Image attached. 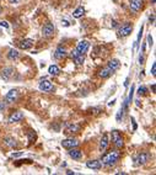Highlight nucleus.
Masks as SVG:
<instances>
[{"label":"nucleus","instance_id":"obj_1","mask_svg":"<svg viewBox=\"0 0 156 175\" xmlns=\"http://www.w3.org/2000/svg\"><path fill=\"white\" fill-rule=\"evenodd\" d=\"M121 157V153L118 150H111L108 153H106L103 157H102V165H106V167H112L114 165L118 159Z\"/></svg>","mask_w":156,"mask_h":175},{"label":"nucleus","instance_id":"obj_2","mask_svg":"<svg viewBox=\"0 0 156 175\" xmlns=\"http://www.w3.org/2000/svg\"><path fill=\"white\" fill-rule=\"evenodd\" d=\"M150 153H146V152H143V153H139L138 155H135L134 158H133V161H134V164L135 165H143V164H145L146 161L150 159Z\"/></svg>","mask_w":156,"mask_h":175},{"label":"nucleus","instance_id":"obj_3","mask_svg":"<svg viewBox=\"0 0 156 175\" xmlns=\"http://www.w3.org/2000/svg\"><path fill=\"white\" fill-rule=\"evenodd\" d=\"M132 31H133V25L130 22H126L118 30V37H127L132 33Z\"/></svg>","mask_w":156,"mask_h":175},{"label":"nucleus","instance_id":"obj_4","mask_svg":"<svg viewBox=\"0 0 156 175\" xmlns=\"http://www.w3.org/2000/svg\"><path fill=\"white\" fill-rule=\"evenodd\" d=\"M112 142H113V144L116 146L117 149H121L122 147L124 146L123 138H122L121 133L117 131V130H113V131H112Z\"/></svg>","mask_w":156,"mask_h":175},{"label":"nucleus","instance_id":"obj_5","mask_svg":"<svg viewBox=\"0 0 156 175\" xmlns=\"http://www.w3.org/2000/svg\"><path fill=\"white\" fill-rule=\"evenodd\" d=\"M143 6V0H130V4H129V8H130V11L133 14H137L140 11Z\"/></svg>","mask_w":156,"mask_h":175},{"label":"nucleus","instance_id":"obj_6","mask_svg":"<svg viewBox=\"0 0 156 175\" xmlns=\"http://www.w3.org/2000/svg\"><path fill=\"white\" fill-rule=\"evenodd\" d=\"M90 48V43H89V41H80L79 43L76 44V48H75V51L78 52V53H80V54H84L87 52V49Z\"/></svg>","mask_w":156,"mask_h":175},{"label":"nucleus","instance_id":"obj_7","mask_svg":"<svg viewBox=\"0 0 156 175\" xmlns=\"http://www.w3.org/2000/svg\"><path fill=\"white\" fill-rule=\"evenodd\" d=\"M42 32H43V36H44V37H52L53 33H54V25H53L52 22H47V24L43 26Z\"/></svg>","mask_w":156,"mask_h":175},{"label":"nucleus","instance_id":"obj_8","mask_svg":"<svg viewBox=\"0 0 156 175\" xmlns=\"http://www.w3.org/2000/svg\"><path fill=\"white\" fill-rule=\"evenodd\" d=\"M80 130V126L76 123H71V122H67L65 123V128H64V133L65 134H70V133H76Z\"/></svg>","mask_w":156,"mask_h":175},{"label":"nucleus","instance_id":"obj_9","mask_svg":"<svg viewBox=\"0 0 156 175\" xmlns=\"http://www.w3.org/2000/svg\"><path fill=\"white\" fill-rule=\"evenodd\" d=\"M62 146L64 147V148H68V149L75 148V147L79 146V141L75 139V138H67V139L62 141Z\"/></svg>","mask_w":156,"mask_h":175},{"label":"nucleus","instance_id":"obj_10","mask_svg":"<svg viewBox=\"0 0 156 175\" xmlns=\"http://www.w3.org/2000/svg\"><path fill=\"white\" fill-rule=\"evenodd\" d=\"M108 143H110V134H108V133H105V134L102 136L101 141H100V152H101V153H103V152L107 149Z\"/></svg>","mask_w":156,"mask_h":175},{"label":"nucleus","instance_id":"obj_11","mask_svg":"<svg viewBox=\"0 0 156 175\" xmlns=\"http://www.w3.org/2000/svg\"><path fill=\"white\" fill-rule=\"evenodd\" d=\"M32 46H33V40H31V38H25V40H21V41L19 42V47H20L21 49H24V51L30 49Z\"/></svg>","mask_w":156,"mask_h":175},{"label":"nucleus","instance_id":"obj_12","mask_svg":"<svg viewBox=\"0 0 156 175\" xmlns=\"http://www.w3.org/2000/svg\"><path fill=\"white\" fill-rule=\"evenodd\" d=\"M17 90L16 89H13V90H10L8 94H6V96H5V101L9 102V104H11V102H15L16 101V99H17Z\"/></svg>","mask_w":156,"mask_h":175},{"label":"nucleus","instance_id":"obj_13","mask_svg":"<svg viewBox=\"0 0 156 175\" xmlns=\"http://www.w3.org/2000/svg\"><path fill=\"white\" fill-rule=\"evenodd\" d=\"M67 56H68V52H67V49H65L63 46H59L57 49H56L54 57L57 59H63V58H65Z\"/></svg>","mask_w":156,"mask_h":175},{"label":"nucleus","instance_id":"obj_14","mask_svg":"<svg viewBox=\"0 0 156 175\" xmlns=\"http://www.w3.org/2000/svg\"><path fill=\"white\" fill-rule=\"evenodd\" d=\"M86 167L89 169H94V170H100L102 168V161H86Z\"/></svg>","mask_w":156,"mask_h":175},{"label":"nucleus","instance_id":"obj_15","mask_svg":"<svg viewBox=\"0 0 156 175\" xmlns=\"http://www.w3.org/2000/svg\"><path fill=\"white\" fill-rule=\"evenodd\" d=\"M69 155H70L73 159L79 161V159L83 158V152L79 150V149H76V147H75V148H70V150H69Z\"/></svg>","mask_w":156,"mask_h":175},{"label":"nucleus","instance_id":"obj_16","mask_svg":"<svg viewBox=\"0 0 156 175\" xmlns=\"http://www.w3.org/2000/svg\"><path fill=\"white\" fill-rule=\"evenodd\" d=\"M22 118H24V114L20 112V111H16V112H14L11 116L9 117V123H16V122H20Z\"/></svg>","mask_w":156,"mask_h":175},{"label":"nucleus","instance_id":"obj_17","mask_svg":"<svg viewBox=\"0 0 156 175\" xmlns=\"http://www.w3.org/2000/svg\"><path fill=\"white\" fill-rule=\"evenodd\" d=\"M13 74H14V69H13L11 67H8V68H4V69H3V72H1V78H3L4 80H9V79L13 76Z\"/></svg>","mask_w":156,"mask_h":175},{"label":"nucleus","instance_id":"obj_18","mask_svg":"<svg viewBox=\"0 0 156 175\" xmlns=\"http://www.w3.org/2000/svg\"><path fill=\"white\" fill-rule=\"evenodd\" d=\"M40 89L42 91H51L53 89V85H52V83L49 80H42L40 83Z\"/></svg>","mask_w":156,"mask_h":175},{"label":"nucleus","instance_id":"obj_19","mask_svg":"<svg viewBox=\"0 0 156 175\" xmlns=\"http://www.w3.org/2000/svg\"><path fill=\"white\" fill-rule=\"evenodd\" d=\"M119 65H121V62H119L118 59H111V60L108 62V64H107V67H108L112 72H116V71L119 68Z\"/></svg>","mask_w":156,"mask_h":175},{"label":"nucleus","instance_id":"obj_20","mask_svg":"<svg viewBox=\"0 0 156 175\" xmlns=\"http://www.w3.org/2000/svg\"><path fill=\"white\" fill-rule=\"evenodd\" d=\"M4 143H5V146H8L9 148H15V147L17 146L16 141H15L13 137H5L4 138Z\"/></svg>","mask_w":156,"mask_h":175},{"label":"nucleus","instance_id":"obj_21","mask_svg":"<svg viewBox=\"0 0 156 175\" xmlns=\"http://www.w3.org/2000/svg\"><path fill=\"white\" fill-rule=\"evenodd\" d=\"M19 56H20L19 51H17V49H14V48H11V49L9 51V53H8V58L10 59V60H16V59L19 58Z\"/></svg>","mask_w":156,"mask_h":175},{"label":"nucleus","instance_id":"obj_22","mask_svg":"<svg viewBox=\"0 0 156 175\" xmlns=\"http://www.w3.org/2000/svg\"><path fill=\"white\" fill-rule=\"evenodd\" d=\"M111 74H113V72H112L108 67H106V68H102V69L100 71L99 75L101 76V78H108Z\"/></svg>","mask_w":156,"mask_h":175},{"label":"nucleus","instance_id":"obj_23","mask_svg":"<svg viewBox=\"0 0 156 175\" xmlns=\"http://www.w3.org/2000/svg\"><path fill=\"white\" fill-rule=\"evenodd\" d=\"M84 14H85V9H84L83 6H79V8L73 13V16H74L75 19H80Z\"/></svg>","mask_w":156,"mask_h":175},{"label":"nucleus","instance_id":"obj_24","mask_svg":"<svg viewBox=\"0 0 156 175\" xmlns=\"http://www.w3.org/2000/svg\"><path fill=\"white\" fill-rule=\"evenodd\" d=\"M73 59H74V62H75L78 65H80V64H83V63H84L85 57H84V54H76V56H75Z\"/></svg>","mask_w":156,"mask_h":175},{"label":"nucleus","instance_id":"obj_25","mask_svg":"<svg viewBox=\"0 0 156 175\" xmlns=\"http://www.w3.org/2000/svg\"><path fill=\"white\" fill-rule=\"evenodd\" d=\"M59 68H58L57 65H51L49 68H48V73L51 74V75H58L59 74Z\"/></svg>","mask_w":156,"mask_h":175},{"label":"nucleus","instance_id":"obj_26","mask_svg":"<svg viewBox=\"0 0 156 175\" xmlns=\"http://www.w3.org/2000/svg\"><path fill=\"white\" fill-rule=\"evenodd\" d=\"M35 139H36V134H35V132L30 131L29 132V141H30V143H32Z\"/></svg>","mask_w":156,"mask_h":175},{"label":"nucleus","instance_id":"obj_27","mask_svg":"<svg viewBox=\"0 0 156 175\" xmlns=\"http://www.w3.org/2000/svg\"><path fill=\"white\" fill-rule=\"evenodd\" d=\"M146 91H148V90H146V88H145V87H140L139 89H138V95H139V96L145 95V94H146Z\"/></svg>","mask_w":156,"mask_h":175},{"label":"nucleus","instance_id":"obj_28","mask_svg":"<svg viewBox=\"0 0 156 175\" xmlns=\"http://www.w3.org/2000/svg\"><path fill=\"white\" fill-rule=\"evenodd\" d=\"M24 154V152H16V153H11L10 154V158H19Z\"/></svg>","mask_w":156,"mask_h":175},{"label":"nucleus","instance_id":"obj_29","mask_svg":"<svg viewBox=\"0 0 156 175\" xmlns=\"http://www.w3.org/2000/svg\"><path fill=\"white\" fill-rule=\"evenodd\" d=\"M133 93H134V85H132V89H130V94H129V99H128V102H132V99H133Z\"/></svg>","mask_w":156,"mask_h":175},{"label":"nucleus","instance_id":"obj_30","mask_svg":"<svg viewBox=\"0 0 156 175\" xmlns=\"http://www.w3.org/2000/svg\"><path fill=\"white\" fill-rule=\"evenodd\" d=\"M0 26L1 27H5V29H9V24L6 21H0Z\"/></svg>","mask_w":156,"mask_h":175},{"label":"nucleus","instance_id":"obj_31","mask_svg":"<svg viewBox=\"0 0 156 175\" xmlns=\"http://www.w3.org/2000/svg\"><path fill=\"white\" fill-rule=\"evenodd\" d=\"M4 110H5V102L0 101V114H1Z\"/></svg>","mask_w":156,"mask_h":175},{"label":"nucleus","instance_id":"obj_32","mask_svg":"<svg viewBox=\"0 0 156 175\" xmlns=\"http://www.w3.org/2000/svg\"><path fill=\"white\" fill-rule=\"evenodd\" d=\"M148 44H149L150 47L153 46V38H151V35H149V36H148Z\"/></svg>","mask_w":156,"mask_h":175},{"label":"nucleus","instance_id":"obj_33","mask_svg":"<svg viewBox=\"0 0 156 175\" xmlns=\"http://www.w3.org/2000/svg\"><path fill=\"white\" fill-rule=\"evenodd\" d=\"M151 74H153V75H155V74H156V63H154V64H153V68H151Z\"/></svg>","mask_w":156,"mask_h":175},{"label":"nucleus","instance_id":"obj_34","mask_svg":"<svg viewBox=\"0 0 156 175\" xmlns=\"http://www.w3.org/2000/svg\"><path fill=\"white\" fill-rule=\"evenodd\" d=\"M91 111H94V114H100V112H101V109H100V107H97V109H92Z\"/></svg>","mask_w":156,"mask_h":175},{"label":"nucleus","instance_id":"obj_35","mask_svg":"<svg viewBox=\"0 0 156 175\" xmlns=\"http://www.w3.org/2000/svg\"><path fill=\"white\" fill-rule=\"evenodd\" d=\"M9 1H10V4H17L20 0H9Z\"/></svg>","mask_w":156,"mask_h":175},{"label":"nucleus","instance_id":"obj_36","mask_svg":"<svg viewBox=\"0 0 156 175\" xmlns=\"http://www.w3.org/2000/svg\"><path fill=\"white\" fill-rule=\"evenodd\" d=\"M151 90H153V93H155L156 91V85L155 84H153V85H151Z\"/></svg>","mask_w":156,"mask_h":175},{"label":"nucleus","instance_id":"obj_37","mask_svg":"<svg viewBox=\"0 0 156 175\" xmlns=\"http://www.w3.org/2000/svg\"><path fill=\"white\" fill-rule=\"evenodd\" d=\"M63 25H64V26H69V24H68V21H63Z\"/></svg>","mask_w":156,"mask_h":175},{"label":"nucleus","instance_id":"obj_38","mask_svg":"<svg viewBox=\"0 0 156 175\" xmlns=\"http://www.w3.org/2000/svg\"><path fill=\"white\" fill-rule=\"evenodd\" d=\"M150 22H154V15H153V16H150Z\"/></svg>","mask_w":156,"mask_h":175},{"label":"nucleus","instance_id":"obj_39","mask_svg":"<svg viewBox=\"0 0 156 175\" xmlns=\"http://www.w3.org/2000/svg\"><path fill=\"white\" fill-rule=\"evenodd\" d=\"M67 174H75V173H74V172H71V170H68V172H67Z\"/></svg>","mask_w":156,"mask_h":175},{"label":"nucleus","instance_id":"obj_40","mask_svg":"<svg viewBox=\"0 0 156 175\" xmlns=\"http://www.w3.org/2000/svg\"><path fill=\"white\" fill-rule=\"evenodd\" d=\"M155 1L156 0H151V3H153V4H155Z\"/></svg>","mask_w":156,"mask_h":175},{"label":"nucleus","instance_id":"obj_41","mask_svg":"<svg viewBox=\"0 0 156 175\" xmlns=\"http://www.w3.org/2000/svg\"><path fill=\"white\" fill-rule=\"evenodd\" d=\"M0 14H1V6H0Z\"/></svg>","mask_w":156,"mask_h":175},{"label":"nucleus","instance_id":"obj_42","mask_svg":"<svg viewBox=\"0 0 156 175\" xmlns=\"http://www.w3.org/2000/svg\"><path fill=\"white\" fill-rule=\"evenodd\" d=\"M0 1H1V0H0Z\"/></svg>","mask_w":156,"mask_h":175}]
</instances>
